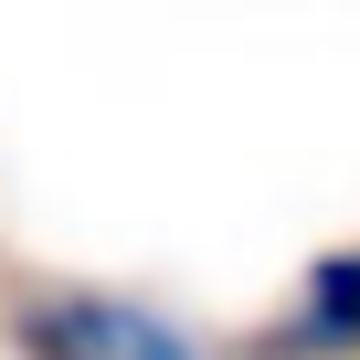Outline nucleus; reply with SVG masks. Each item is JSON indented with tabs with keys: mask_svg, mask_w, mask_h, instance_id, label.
Returning <instances> with one entry per match:
<instances>
[{
	"mask_svg": "<svg viewBox=\"0 0 360 360\" xmlns=\"http://www.w3.org/2000/svg\"><path fill=\"white\" fill-rule=\"evenodd\" d=\"M11 339H22V360H212L169 307L117 297V286H43V297H22Z\"/></svg>",
	"mask_w": 360,
	"mask_h": 360,
	"instance_id": "1",
	"label": "nucleus"
},
{
	"mask_svg": "<svg viewBox=\"0 0 360 360\" xmlns=\"http://www.w3.org/2000/svg\"><path fill=\"white\" fill-rule=\"evenodd\" d=\"M349 349H360V244L318 255L297 297L255 328V360H349Z\"/></svg>",
	"mask_w": 360,
	"mask_h": 360,
	"instance_id": "2",
	"label": "nucleus"
}]
</instances>
